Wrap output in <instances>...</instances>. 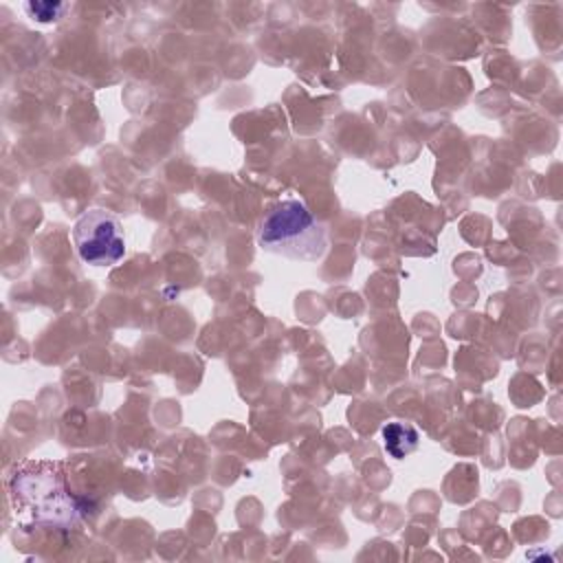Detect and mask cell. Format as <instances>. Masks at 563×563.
<instances>
[{
    "instance_id": "cell-1",
    "label": "cell",
    "mask_w": 563,
    "mask_h": 563,
    "mask_svg": "<svg viewBox=\"0 0 563 563\" xmlns=\"http://www.w3.org/2000/svg\"><path fill=\"white\" fill-rule=\"evenodd\" d=\"M9 499L15 517L46 528H73L81 508L57 462H26L9 475Z\"/></svg>"
},
{
    "instance_id": "cell-2",
    "label": "cell",
    "mask_w": 563,
    "mask_h": 563,
    "mask_svg": "<svg viewBox=\"0 0 563 563\" xmlns=\"http://www.w3.org/2000/svg\"><path fill=\"white\" fill-rule=\"evenodd\" d=\"M257 244L286 260L317 262L328 249V235L301 200L288 198L264 211L257 224Z\"/></svg>"
},
{
    "instance_id": "cell-3",
    "label": "cell",
    "mask_w": 563,
    "mask_h": 563,
    "mask_svg": "<svg viewBox=\"0 0 563 563\" xmlns=\"http://www.w3.org/2000/svg\"><path fill=\"white\" fill-rule=\"evenodd\" d=\"M79 257L92 266H112L125 253L123 227L117 216L103 209L86 211L73 229Z\"/></svg>"
},
{
    "instance_id": "cell-4",
    "label": "cell",
    "mask_w": 563,
    "mask_h": 563,
    "mask_svg": "<svg viewBox=\"0 0 563 563\" xmlns=\"http://www.w3.org/2000/svg\"><path fill=\"white\" fill-rule=\"evenodd\" d=\"M418 431L407 424V422H389L383 427V444H385V451L396 457V460H402L405 455H409L411 451L418 449Z\"/></svg>"
},
{
    "instance_id": "cell-5",
    "label": "cell",
    "mask_w": 563,
    "mask_h": 563,
    "mask_svg": "<svg viewBox=\"0 0 563 563\" xmlns=\"http://www.w3.org/2000/svg\"><path fill=\"white\" fill-rule=\"evenodd\" d=\"M24 9L29 11V15L33 20L51 22V20L62 18V13L68 9V4H64V2H26Z\"/></svg>"
}]
</instances>
